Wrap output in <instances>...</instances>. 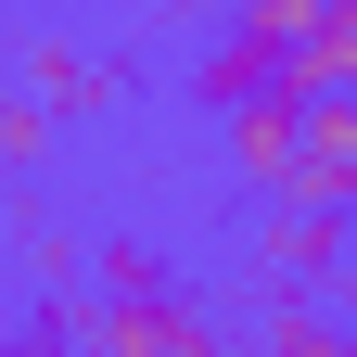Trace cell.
<instances>
[{
    "mask_svg": "<svg viewBox=\"0 0 357 357\" xmlns=\"http://www.w3.org/2000/svg\"><path fill=\"white\" fill-rule=\"evenodd\" d=\"M357 89V0H230L217 52L192 64L204 102H243V89Z\"/></svg>",
    "mask_w": 357,
    "mask_h": 357,
    "instance_id": "cell-1",
    "label": "cell"
},
{
    "mask_svg": "<svg viewBox=\"0 0 357 357\" xmlns=\"http://www.w3.org/2000/svg\"><path fill=\"white\" fill-rule=\"evenodd\" d=\"M77 344H102V357H204L217 332H204V306H178L166 281H141L115 306H77Z\"/></svg>",
    "mask_w": 357,
    "mask_h": 357,
    "instance_id": "cell-2",
    "label": "cell"
},
{
    "mask_svg": "<svg viewBox=\"0 0 357 357\" xmlns=\"http://www.w3.org/2000/svg\"><path fill=\"white\" fill-rule=\"evenodd\" d=\"M217 153H230L255 192H281L294 178V89L268 77V89H243V102H217Z\"/></svg>",
    "mask_w": 357,
    "mask_h": 357,
    "instance_id": "cell-3",
    "label": "cell"
},
{
    "mask_svg": "<svg viewBox=\"0 0 357 357\" xmlns=\"http://www.w3.org/2000/svg\"><path fill=\"white\" fill-rule=\"evenodd\" d=\"M13 89H26V102H52V115H102L115 102V64L102 52H89V38H26V52H13Z\"/></svg>",
    "mask_w": 357,
    "mask_h": 357,
    "instance_id": "cell-4",
    "label": "cell"
},
{
    "mask_svg": "<svg viewBox=\"0 0 357 357\" xmlns=\"http://www.w3.org/2000/svg\"><path fill=\"white\" fill-rule=\"evenodd\" d=\"M344 230H357V217L344 204H306V192H281V217H268V268H281V281H332V268H344Z\"/></svg>",
    "mask_w": 357,
    "mask_h": 357,
    "instance_id": "cell-5",
    "label": "cell"
},
{
    "mask_svg": "<svg viewBox=\"0 0 357 357\" xmlns=\"http://www.w3.org/2000/svg\"><path fill=\"white\" fill-rule=\"evenodd\" d=\"M52 128H64L52 102H26V89H0V166H13V178H26V166H52Z\"/></svg>",
    "mask_w": 357,
    "mask_h": 357,
    "instance_id": "cell-6",
    "label": "cell"
},
{
    "mask_svg": "<svg viewBox=\"0 0 357 357\" xmlns=\"http://www.w3.org/2000/svg\"><path fill=\"white\" fill-rule=\"evenodd\" d=\"M268 344H281V357H319L332 319H319V306H268Z\"/></svg>",
    "mask_w": 357,
    "mask_h": 357,
    "instance_id": "cell-7",
    "label": "cell"
},
{
    "mask_svg": "<svg viewBox=\"0 0 357 357\" xmlns=\"http://www.w3.org/2000/svg\"><path fill=\"white\" fill-rule=\"evenodd\" d=\"M89 255H102V281H115V294H141V281H166V255H153V243H89Z\"/></svg>",
    "mask_w": 357,
    "mask_h": 357,
    "instance_id": "cell-8",
    "label": "cell"
}]
</instances>
